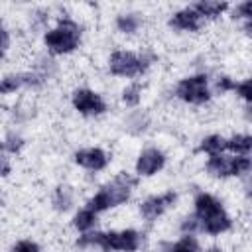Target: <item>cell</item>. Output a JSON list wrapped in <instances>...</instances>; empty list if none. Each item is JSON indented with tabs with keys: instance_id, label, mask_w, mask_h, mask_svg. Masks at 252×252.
Returning a JSON list of instances; mask_svg holds the SVG:
<instances>
[{
	"instance_id": "cell-20",
	"label": "cell",
	"mask_w": 252,
	"mask_h": 252,
	"mask_svg": "<svg viewBox=\"0 0 252 252\" xmlns=\"http://www.w3.org/2000/svg\"><path fill=\"white\" fill-rule=\"evenodd\" d=\"M98 220H100V215H96L94 211H91L89 207L81 205L73 211L71 215V228L77 232V234H83V232H89V230H94L98 226Z\"/></svg>"
},
{
	"instance_id": "cell-30",
	"label": "cell",
	"mask_w": 252,
	"mask_h": 252,
	"mask_svg": "<svg viewBox=\"0 0 252 252\" xmlns=\"http://www.w3.org/2000/svg\"><path fill=\"white\" fill-rule=\"evenodd\" d=\"M177 230L179 234H193L199 236L201 234V222L193 213H185L177 219Z\"/></svg>"
},
{
	"instance_id": "cell-12",
	"label": "cell",
	"mask_w": 252,
	"mask_h": 252,
	"mask_svg": "<svg viewBox=\"0 0 252 252\" xmlns=\"http://www.w3.org/2000/svg\"><path fill=\"white\" fill-rule=\"evenodd\" d=\"M165 24H167V28L171 32L183 33V35H195L207 26L203 22V18L193 10L191 4H185V6H179V8L171 10Z\"/></svg>"
},
{
	"instance_id": "cell-6",
	"label": "cell",
	"mask_w": 252,
	"mask_h": 252,
	"mask_svg": "<svg viewBox=\"0 0 252 252\" xmlns=\"http://www.w3.org/2000/svg\"><path fill=\"white\" fill-rule=\"evenodd\" d=\"M205 173L211 179L226 181V179H244L252 175V158L250 156H230V154H219L205 158L203 163Z\"/></svg>"
},
{
	"instance_id": "cell-10",
	"label": "cell",
	"mask_w": 252,
	"mask_h": 252,
	"mask_svg": "<svg viewBox=\"0 0 252 252\" xmlns=\"http://www.w3.org/2000/svg\"><path fill=\"white\" fill-rule=\"evenodd\" d=\"M167 152L158 146V144H148L144 146L136 158H134V169L132 173L138 179H152L156 175H159L165 167H167Z\"/></svg>"
},
{
	"instance_id": "cell-23",
	"label": "cell",
	"mask_w": 252,
	"mask_h": 252,
	"mask_svg": "<svg viewBox=\"0 0 252 252\" xmlns=\"http://www.w3.org/2000/svg\"><path fill=\"white\" fill-rule=\"evenodd\" d=\"M0 140H2L4 152H6L8 156H20V154L26 150V146H28V140H26V136L22 134V130H20V128H14V126L8 128Z\"/></svg>"
},
{
	"instance_id": "cell-19",
	"label": "cell",
	"mask_w": 252,
	"mask_h": 252,
	"mask_svg": "<svg viewBox=\"0 0 252 252\" xmlns=\"http://www.w3.org/2000/svg\"><path fill=\"white\" fill-rule=\"evenodd\" d=\"M144 94H146V85L142 81H128L120 93H118V100L122 104L124 110H132L142 106L144 102Z\"/></svg>"
},
{
	"instance_id": "cell-33",
	"label": "cell",
	"mask_w": 252,
	"mask_h": 252,
	"mask_svg": "<svg viewBox=\"0 0 252 252\" xmlns=\"http://www.w3.org/2000/svg\"><path fill=\"white\" fill-rule=\"evenodd\" d=\"M10 49H12V32L2 24L0 26V61L8 57Z\"/></svg>"
},
{
	"instance_id": "cell-5",
	"label": "cell",
	"mask_w": 252,
	"mask_h": 252,
	"mask_svg": "<svg viewBox=\"0 0 252 252\" xmlns=\"http://www.w3.org/2000/svg\"><path fill=\"white\" fill-rule=\"evenodd\" d=\"M171 96L185 106H207L215 96L209 71H191L187 75H181L171 87Z\"/></svg>"
},
{
	"instance_id": "cell-32",
	"label": "cell",
	"mask_w": 252,
	"mask_h": 252,
	"mask_svg": "<svg viewBox=\"0 0 252 252\" xmlns=\"http://www.w3.org/2000/svg\"><path fill=\"white\" fill-rule=\"evenodd\" d=\"M8 252H41V244L33 238H18L10 244Z\"/></svg>"
},
{
	"instance_id": "cell-26",
	"label": "cell",
	"mask_w": 252,
	"mask_h": 252,
	"mask_svg": "<svg viewBox=\"0 0 252 252\" xmlns=\"http://www.w3.org/2000/svg\"><path fill=\"white\" fill-rule=\"evenodd\" d=\"M35 116V108L32 106V104H28V102H18V104H14L12 108H10V122H12V126L16 128V126H24V124H28L32 118Z\"/></svg>"
},
{
	"instance_id": "cell-1",
	"label": "cell",
	"mask_w": 252,
	"mask_h": 252,
	"mask_svg": "<svg viewBox=\"0 0 252 252\" xmlns=\"http://www.w3.org/2000/svg\"><path fill=\"white\" fill-rule=\"evenodd\" d=\"M85 39V26L71 14H57L51 26L39 35L43 53L51 57H69L81 49Z\"/></svg>"
},
{
	"instance_id": "cell-22",
	"label": "cell",
	"mask_w": 252,
	"mask_h": 252,
	"mask_svg": "<svg viewBox=\"0 0 252 252\" xmlns=\"http://www.w3.org/2000/svg\"><path fill=\"white\" fill-rule=\"evenodd\" d=\"M32 69L37 71L47 83L53 81V79L59 75V71H61L57 59L51 57V55H47V53H37V55L33 57V61H32Z\"/></svg>"
},
{
	"instance_id": "cell-31",
	"label": "cell",
	"mask_w": 252,
	"mask_h": 252,
	"mask_svg": "<svg viewBox=\"0 0 252 252\" xmlns=\"http://www.w3.org/2000/svg\"><path fill=\"white\" fill-rule=\"evenodd\" d=\"M234 94H236V98H238L242 104H252V81H250V77L236 79Z\"/></svg>"
},
{
	"instance_id": "cell-17",
	"label": "cell",
	"mask_w": 252,
	"mask_h": 252,
	"mask_svg": "<svg viewBox=\"0 0 252 252\" xmlns=\"http://www.w3.org/2000/svg\"><path fill=\"white\" fill-rule=\"evenodd\" d=\"M154 252H201V240L193 234H179L175 240H159Z\"/></svg>"
},
{
	"instance_id": "cell-25",
	"label": "cell",
	"mask_w": 252,
	"mask_h": 252,
	"mask_svg": "<svg viewBox=\"0 0 252 252\" xmlns=\"http://www.w3.org/2000/svg\"><path fill=\"white\" fill-rule=\"evenodd\" d=\"M24 91L22 71H6L0 75V96H12Z\"/></svg>"
},
{
	"instance_id": "cell-18",
	"label": "cell",
	"mask_w": 252,
	"mask_h": 252,
	"mask_svg": "<svg viewBox=\"0 0 252 252\" xmlns=\"http://www.w3.org/2000/svg\"><path fill=\"white\" fill-rule=\"evenodd\" d=\"M53 20H55V8L35 6V8H32L28 12V30H30V33L41 35L51 26Z\"/></svg>"
},
{
	"instance_id": "cell-36",
	"label": "cell",
	"mask_w": 252,
	"mask_h": 252,
	"mask_svg": "<svg viewBox=\"0 0 252 252\" xmlns=\"http://www.w3.org/2000/svg\"><path fill=\"white\" fill-rule=\"evenodd\" d=\"M2 24H4V22H2V14H0V26H2Z\"/></svg>"
},
{
	"instance_id": "cell-13",
	"label": "cell",
	"mask_w": 252,
	"mask_h": 252,
	"mask_svg": "<svg viewBox=\"0 0 252 252\" xmlns=\"http://www.w3.org/2000/svg\"><path fill=\"white\" fill-rule=\"evenodd\" d=\"M146 14L142 10H136V8H126V10H120L114 14L112 18V28L118 35L122 37H136L144 32L146 28Z\"/></svg>"
},
{
	"instance_id": "cell-14",
	"label": "cell",
	"mask_w": 252,
	"mask_h": 252,
	"mask_svg": "<svg viewBox=\"0 0 252 252\" xmlns=\"http://www.w3.org/2000/svg\"><path fill=\"white\" fill-rule=\"evenodd\" d=\"M152 124H154V118L148 108L138 106L132 110H124V114H122V130L132 138L146 136L152 130Z\"/></svg>"
},
{
	"instance_id": "cell-35",
	"label": "cell",
	"mask_w": 252,
	"mask_h": 252,
	"mask_svg": "<svg viewBox=\"0 0 252 252\" xmlns=\"http://www.w3.org/2000/svg\"><path fill=\"white\" fill-rule=\"evenodd\" d=\"M201 252H226L224 250V246H220V244H209V246H201Z\"/></svg>"
},
{
	"instance_id": "cell-8",
	"label": "cell",
	"mask_w": 252,
	"mask_h": 252,
	"mask_svg": "<svg viewBox=\"0 0 252 252\" xmlns=\"http://www.w3.org/2000/svg\"><path fill=\"white\" fill-rule=\"evenodd\" d=\"M146 244V232L136 226L102 230L98 250L100 252H140Z\"/></svg>"
},
{
	"instance_id": "cell-21",
	"label": "cell",
	"mask_w": 252,
	"mask_h": 252,
	"mask_svg": "<svg viewBox=\"0 0 252 252\" xmlns=\"http://www.w3.org/2000/svg\"><path fill=\"white\" fill-rule=\"evenodd\" d=\"M197 154H203V156H219V154H224L226 152V136L219 134V132H211V134H205L199 142H197V148H195Z\"/></svg>"
},
{
	"instance_id": "cell-15",
	"label": "cell",
	"mask_w": 252,
	"mask_h": 252,
	"mask_svg": "<svg viewBox=\"0 0 252 252\" xmlns=\"http://www.w3.org/2000/svg\"><path fill=\"white\" fill-rule=\"evenodd\" d=\"M51 211L57 213V215H67V213H73L77 207V189L75 185L67 183V181H61L57 183L53 189H51Z\"/></svg>"
},
{
	"instance_id": "cell-24",
	"label": "cell",
	"mask_w": 252,
	"mask_h": 252,
	"mask_svg": "<svg viewBox=\"0 0 252 252\" xmlns=\"http://www.w3.org/2000/svg\"><path fill=\"white\" fill-rule=\"evenodd\" d=\"M252 136L248 132H234L226 136V154L230 156H250Z\"/></svg>"
},
{
	"instance_id": "cell-16",
	"label": "cell",
	"mask_w": 252,
	"mask_h": 252,
	"mask_svg": "<svg viewBox=\"0 0 252 252\" xmlns=\"http://www.w3.org/2000/svg\"><path fill=\"white\" fill-rule=\"evenodd\" d=\"M191 6L203 18L205 24L222 20L230 10V2H224V0H197V2H191Z\"/></svg>"
},
{
	"instance_id": "cell-4",
	"label": "cell",
	"mask_w": 252,
	"mask_h": 252,
	"mask_svg": "<svg viewBox=\"0 0 252 252\" xmlns=\"http://www.w3.org/2000/svg\"><path fill=\"white\" fill-rule=\"evenodd\" d=\"M158 59L159 55L150 45H144L140 49L116 47L106 57V71L114 79L140 81V77H146L150 73V69L158 63Z\"/></svg>"
},
{
	"instance_id": "cell-3",
	"label": "cell",
	"mask_w": 252,
	"mask_h": 252,
	"mask_svg": "<svg viewBox=\"0 0 252 252\" xmlns=\"http://www.w3.org/2000/svg\"><path fill=\"white\" fill-rule=\"evenodd\" d=\"M191 205H193L191 213L201 222V234H207L209 238H219L234 228V219L219 195L199 189L195 191Z\"/></svg>"
},
{
	"instance_id": "cell-11",
	"label": "cell",
	"mask_w": 252,
	"mask_h": 252,
	"mask_svg": "<svg viewBox=\"0 0 252 252\" xmlns=\"http://www.w3.org/2000/svg\"><path fill=\"white\" fill-rule=\"evenodd\" d=\"M71 161L83 171L102 173L110 167L112 154L102 146H85V148H77L71 154Z\"/></svg>"
},
{
	"instance_id": "cell-2",
	"label": "cell",
	"mask_w": 252,
	"mask_h": 252,
	"mask_svg": "<svg viewBox=\"0 0 252 252\" xmlns=\"http://www.w3.org/2000/svg\"><path fill=\"white\" fill-rule=\"evenodd\" d=\"M140 185V179L126 169L116 171L108 181L98 185L83 203L96 215H104L108 211H114L118 207H124L132 201L136 187Z\"/></svg>"
},
{
	"instance_id": "cell-29",
	"label": "cell",
	"mask_w": 252,
	"mask_h": 252,
	"mask_svg": "<svg viewBox=\"0 0 252 252\" xmlns=\"http://www.w3.org/2000/svg\"><path fill=\"white\" fill-rule=\"evenodd\" d=\"M100 234H102V230H98V228L89 230V232H83V234H77L73 246L77 250H94V248H98Z\"/></svg>"
},
{
	"instance_id": "cell-9",
	"label": "cell",
	"mask_w": 252,
	"mask_h": 252,
	"mask_svg": "<svg viewBox=\"0 0 252 252\" xmlns=\"http://www.w3.org/2000/svg\"><path fill=\"white\" fill-rule=\"evenodd\" d=\"M179 201V191L177 189H163L159 193H152L146 195L144 199H140L138 203V215L140 220L146 224H154L158 222L161 217H165L171 209H175Z\"/></svg>"
},
{
	"instance_id": "cell-28",
	"label": "cell",
	"mask_w": 252,
	"mask_h": 252,
	"mask_svg": "<svg viewBox=\"0 0 252 252\" xmlns=\"http://www.w3.org/2000/svg\"><path fill=\"white\" fill-rule=\"evenodd\" d=\"M226 16L232 22H236V24H242V22L252 20V2L250 0H240L236 4H230V10H228Z\"/></svg>"
},
{
	"instance_id": "cell-27",
	"label": "cell",
	"mask_w": 252,
	"mask_h": 252,
	"mask_svg": "<svg viewBox=\"0 0 252 252\" xmlns=\"http://www.w3.org/2000/svg\"><path fill=\"white\" fill-rule=\"evenodd\" d=\"M234 85H236V77L230 73H217L211 77V89L213 94H228L234 93Z\"/></svg>"
},
{
	"instance_id": "cell-34",
	"label": "cell",
	"mask_w": 252,
	"mask_h": 252,
	"mask_svg": "<svg viewBox=\"0 0 252 252\" xmlns=\"http://www.w3.org/2000/svg\"><path fill=\"white\" fill-rule=\"evenodd\" d=\"M12 173V158L4 152L2 140H0V179H6Z\"/></svg>"
},
{
	"instance_id": "cell-7",
	"label": "cell",
	"mask_w": 252,
	"mask_h": 252,
	"mask_svg": "<svg viewBox=\"0 0 252 252\" xmlns=\"http://www.w3.org/2000/svg\"><path fill=\"white\" fill-rule=\"evenodd\" d=\"M69 104L83 118H100L110 112V102L106 96L89 85L75 87L69 93Z\"/></svg>"
}]
</instances>
